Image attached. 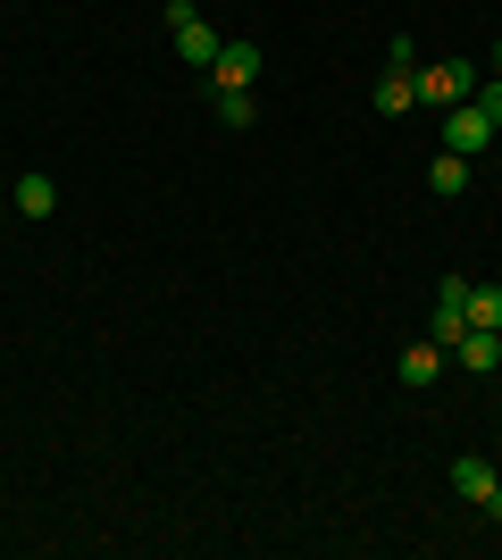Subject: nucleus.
I'll return each instance as SVG.
<instances>
[{
  "label": "nucleus",
  "instance_id": "12",
  "mask_svg": "<svg viewBox=\"0 0 502 560\" xmlns=\"http://www.w3.org/2000/svg\"><path fill=\"white\" fill-rule=\"evenodd\" d=\"M469 327H494L502 335V284H469Z\"/></svg>",
  "mask_w": 502,
  "mask_h": 560
},
{
  "label": "nucleus",
  "instance_id": "16",
  "mask_svg": "<svg viewBox=\"0 0 502 560\" xmlns=\"http://www.w3.org/2000/svg\"><path fill=\"white\" fill-rule=\"evenodd\" d=\"M494 68H502V43H494Z\"/></svg>",
  "mask_w": 502,
  "mask_h": 560
},
{
  "label": "nucleus",
  "instance_id": "8",
  "mask_svg": "<svg viewBox=\"0 0 502 560\" xmlns=\"http://www.w3.org/2000/svg\"><path fill=\"white\" fill-rule=\"evenodd\" d=\"M453 493H460V502H478V511H494V468H486V460H453Z\"/></svg>",
  "mask_w": 502,
  "mask_h": 560
},
{
  "label": "nucleus",
  "instance_id": "6",
  "mask_svg": "<svg viewBox=\"0 0 502 560\" xmlns=\"http://www.w3.org/2000/svg\"><path fill=\"white\" fill-rule=\"evenodd\" d=\"M453 360H460L469 376H494V369H502V335H494V327H460V335H453Z\"/></svg>",
  "mask_w": 502,
  "mask_h": 560
},
{
  "label": "nucleus",
  "instance_id": "13",
  "mask_svg": "<svg viewBox=\"0 0 502 560\" xmlns=\"http://www.w3.org/2000/svg\"><path fill=\"white\" fill-rule=\"evenodd\" d=\"M218 117H226V126H252V93H218Z\"/></svg>",
  "mask_w": 502,
  "mask_h": 560
},
{
  "label": "nucleus",
  "instance_id": "14",
  "mask_svg": "<svg viewBox=\"0 0 502 560\" xmlns=\"http://www.w3.org/2000/svg\"><path fill=\"white\" fill-rule=\"evenodd\" d=\"M478 109H486V117H494V126H502V75H494V84H486V93H478Z\"/></svg>",
  "mask_w": 502,
  "mask_h": 560
},
{
  "label": "nucleus",
  "instance_id": "5",
  "mask_svg": "<svg viewBox=\"0 0 502 560\" xmlns=\"http://www.w3.org/2000/svg\"><path fill=\"white\" fill-rule=\"evenodd\" d=\"M252 75H260V43H226L210 59V84H218V93H252Z\"/></svg>",
  "mask_w": 502,
  "mask_h": 560
},
{
  "label": "nucleus",
  "instance_id": "3",
  "mask_svg": "<svg viewBox=\"0 0 502 560\" xmlns=\"http://www.w3.org/2000/svg\"><path fill=\"white\" fill-rule=\"evenodd\" d=\"M478 93V68H460V59H444V68H419V101L428 109H453V101Z\"/></svg>",
  "mask_w": 502,
  "mask_h": 560
},
{
  "label": "nucleus",
  "instance_id": "4",
  "mask_svg": "<svg viewBox=\"0 0 502 560\" xmlns=\"http://www.w3.org/2000/svg\"><path fill=\"white\" fill-rule=\"evenodd\" d=\"M460 327H469V277H444V284H435V318H428V335L453 351Z\"/></svg>",
  "mask_w": 502,
  "mask_h": 560
},
{
  "label": "nucleus",
  "instance_id": "2",
  "mask_svg": "<svg viewBox=\"0 0 502 560\" xmlns=\"http://www.w3.org/2000/svg\"><path fill=\"white\" fill-rule=\"evenodd\" d=\"M494 135H502V126L478 109V101H453V109H444V151H460V160H478Z\"/></svg>",
  "mask_w": 502,
  "mask_h": 560
},
{
  "label": "nucleus",
  "instance_id": "10",
  "mask_svg": "<svg viewBox=\"0 0 502 560\" xmlns=\"http://www.w3.org/2000/svg\"><path fill=\"white\" fill-rule=\"evenodd\" d=\"M59 210V185H50L43 167H34V176H17V218H50Z\"/></svg>",
  "mask_w": 502,
  "mask_h": 560
},
{
  "label": "nucleus",
  "instance_id": "1",
  "mask_svg": "<svg viewBox=\"0 0 502 560\" xmlns=\"http://www.w3.org/2000/svg\"><path fill=\"white\" fill-rule=\"evenodd\" d=\"M167 34H176V50H185V68H210L218 50H226V43H218V25H210V18H192L185 0H167Z\"/></svg>",
  "mask_w": 502,
  "mask_h": 560
},
{
  "label": "nucleus",
  "instance_id": "11",
  "mask_svg": "<svg viewBox=\"0 0 502 560\" xmlns=\"http://www.w3.org/2000/svg\"><path fill=\"white\" fill-rule=\"evenodd\" d=\"M428 185L444 192V201H460V192H469V160H460V151H444V160L428 167Z\"/></svg>",
  "mask_w": 502,
  "mask_h": 560
},
{
  "label": "nucleus",
  "instance_id": "7",
  "mask_svg": "<svg viewBox=\"0 0 502 560\" xmlns=\"http://www.w3.org/2000/svg\"><path fill=\"white\" fill-rule=\"evenodd\" d=\"M394 376H402L410 394H428L435 376H444V343H435V335H428V343H402V360H394Z\"/></svg>",
  "mask_w": 502,
  "mask_h": 560
},
{
  "label": "nucleus",
  "instance_id": "15",
  "mask_svg": "<svg viewBox=\"0 0 502 560\" xmlns=\"http://www.w3.org/2000/svg\"><path fill=\"white\" fill-rule=\"evenodd\" d=\"M494 518H502V468H494Z\"/></svg>",
  "mask_w": 502,
  "mask_h": 560
},
{
  "label": "nucleus",
  "instance_id": "9",
  "mask_svg": "<svg viewBox=\"0 0 502 560\" xmlns=\"http://www.w3.org/2000/svg\"><path fill=\"white\" fill-rule=\"evenodd\" d=\"M377 109H385V117L419 109V68H385V84H377Z\"/></svg>",
  "mask_w": 502,
  "mask_h": 560
}]
</instances>
